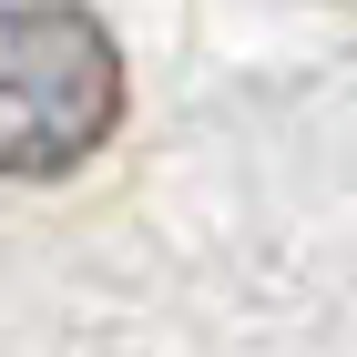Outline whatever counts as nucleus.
<instances>
[{
  "label": "nucleus",
  "instance_id": "1",
  "mask_svg": "<svg viewBox=\"0 0 357 357\" xmlns=\"http://www.w3.org/2000/svg\"><path fill=\"white\" fill-rule=\"evenodd\" d=\"M112 112L123 61L82 0H0V174H72Z\"/></svg>",
  "mask_w": 357,
  "mask_h": 357
}]
</instances>
